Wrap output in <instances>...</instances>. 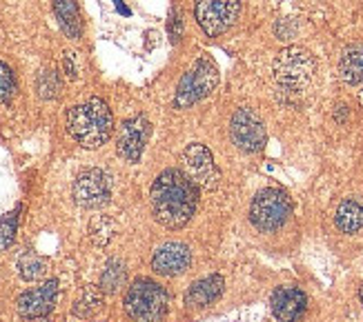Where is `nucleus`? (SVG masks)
Masks as SVG:
<instances>
[{
	"label": "nucleus",
	"mask_w": 363,
	"mask_h": 322,
	"mask_svg": "<svg viewBox=\"0 0 363 322\" xmlns=\"http://www.w3.org/2000/svg\"><path fill=\"white\" fill-rule=\"evenodd\" d=\"M150 200L156 222L165 229H181L196 212L199 187L181 169H165L154 180Z\"/></svg>",
	"instance_id": "1"
},
{
	"label": "nucleus",
	"mask_w": 363,
	"mask_h": 322,
	"mask_svg": "<svg viewBox=\"0 0 363 322\" xmlns=\"http://www.w3.org/2000/svg\"><path fill=\"white\" fill-rule=\"evenodd\" d=\"M67 132L85 149H96L114 132V118L101 98H89L67 111Z\"/></svg>",
	"instance_id": "2"
},
{
	"label": "nucleus",
	"mask_w": 363,
	"mask_h": 322,
	"mask_svg": "<svg viewBox=\"0 0 363 322\" xmlns=\"http://www.w3.org/2000/svg\"><path fill=\"white\" fill-rule=\"evenodd\" d=\"M272 74L283 91L298 96L310 89L314 74H317V60L303 47H288L277 56Z\"/></svg>",
	"instance_id": "3"
},
{
	"label": "nucleus",
	"mask_w": 363,
	"mask_h": 322,
	"mask_svg": "<svg viewBox=\"0 0 363 322\" xmlns=\"http://www.w3.org/2000/svg\"><path fill=\"white\" fill-rule=\"evenodd\" d=\"M169 294L150 278H136L125 294V311L134 322H159L167 314Z\"/></svg>",
	"instance_id": "4"
},
{
	"label": "nucleus",
	"mask_w": 363,
	"mask_h": 322,
	"mask_svg": "<svg viewBox=\"0 0 363 322\" xmlns=\"http://www.w3.org/2000/svg\"><path fill=\"white\" fill-rule=\"evenodd\" d=\"M292 216V200L283 189H261L250 205V222L259 231H277Z\"/></svg>",
	"instance_id": "5"
},
{
	"label": "nucleus",
	"mask_w": 363,
	"mask_h": 322,
	"mask_svg": "<svg viewBox=\"0 0 363 322\" xmlns=\"http://www.w3.org/2000/svg\"><path fill=\"white\" fill-rule=\"evenodd\" d=\"M218 83V69L212 58L208 56H201L192 67H189L181 83H179V89H177V98H174V105L179 109H185L189 105L199 103L205 96H210L214 91Z\"/></svg>",
	"instance_id": "6"
},
{
	"label": "nucleus",
	"mask_w": 363,
	"mask_h": 322,
	"mask_svg": "<svg viewBox=\"0 0 363 322\" xmlns=\"http://www.w3.org/2000/svg\"><path fill=\"white\" fill-rule=\"evenodd\" d=\"M74 202L83 209H101L112 198V178L101 169H83L72 187Z\"/></svg>",
	"instance_id": "7"
},
{
	"label": "nucleus",
	"mask_w": 363,
	"mask_h": 322,
	"mask_svg": "<svg viewBox=\"0 0 363 322\" xmlns=\"http://www.w3.org/2000/svg\"><path fill=\"white\" fill-rule=\"evenodd\" d=\"M181 163H183V173L196 187L208 189V191L218 187L220 171H218V167L214 163L212 151L205 147V144H201V142L189 144V147L181 156Z\"/></svg>",
	"instance_id": "8"
},
{
	"label": "nucleus",
	"mask_w": 363,
	"mask_h": 322,
	"mask_svg": "<svg viewBox=\"0 0 363 322\" xmlns=\"http://www.w3.org/2000/svg\"><path fill=\"white\" fill-rule=\"evenodd\" d=\"M241 0H196V21L208 36H220L234 25Z\"/></svg>",
	"instance_id": "9"
},
{
	"label": "nucleus",
	"mask_w": 363,
	"mask_h": 322,
	"mask_svg": "<svg viewBox=\"0 0 363 322\" xmlns=\"http://www.w3.org/2000/svg\"><path fill=\"white\" fill-rule=\"evenodd\" d=\"M230 136L234 140V144L239 149L247 151V154H257L265 147V127L261 122V118L250 109H236L234 116L230 120Z\"/></svg>",
	"instance_id": "10"
},
{
	"label": "nucleus",
	"mask_w": 363,
	"mask_h": 322,
	"mask_svg": "<svg viewBox=\"0 0 363 322\" xmlns=\"http://www.w3.org/2000/svg\"><path fill=\"white\" fill-rule=\"evenodd\" d=\"M150 134H152V125L145 116H134L130 120H125L118 132V140H116L118 156L123 160H128V163H136V160L143 156Z\"/></svg>",
	"instance_id": "11"
},
{
	"label": "nucleus",
	"mask_w": 363,
	"mask_h": 322,
	"mask_svg": "<svg viewBox=\"0 0 363 322\" xmlns=\"http://www.w3.org/2000/svg\"><path fill=\"white\" fill-rule=\"evenodd\" d=\"M192 265V251L183 243H165L152 255V271L156 276L174 278L185 273Z\"/></svg>",
	"instance_id": "12"
},
{
	"label": "nucleus",
	"mask_w": 363,
	"mask_h": 322,
	"mask_svg": "<svg viewBox=\"0 0 363 322\" xmlns=\"http://www.w3.org/2000/svg\"><path fill=\"white\" fill-rule=\"evenodd\" d=\"M58 298V280H47L36 289L21 294L16 300V309L23 318H45L56 307Z\"/></svg>",
	"instance_id": "13"
},
{
	"label": "nucleus",
	"mask_w": 363,
	"mask_h": 322,
	"mask_svg": "<svg viewBox=\"0 0 363 322\" xmlns=\"http://www.w3.org/2000/svg\"><path fill=\"white\" fill-rule=\"evenodd\" d=\"M270 304L279 322H296L308 309V298L298 287H279Z\"/></svg>",
	"instance_id": "14"
},
{
	"label": "nucleus",
	"mask_w": 363,
	"mask_h": 322,
	"mask_svg": "<svg viewBox=\"0 0 363 322\" xmlns=\"http://www.w3.org/2000/svg\"><path fill=\"white\" fill-rule=\"evenodd\" d=\"M225 289V280L218 273H212V276H205L201 280H196L192 287L187 289L185 294V304L187 307H208V304L216 302L220 298Z\"/></svg>",
	"instance_id": "15"
},
{
	"label": "nucleus",
	"mask_w": 363,
	"mask_h": 322,
	"mask_svg": "<svg viewBox=\"0 0 363 322\" xmlns=\"http://www.w3.org/2000/svg\"><path fill=\"white\" fill-rule=\"evenodd\" d=\"M339 76L348 85H363V45L345 47L339 58Z\"/></svg>",
	"instance_id": "16"
},
{
	"label": "nucleus",
	"mask_w": 363,
	"mask_h": 322,
	"mask_svg": "<svg viewBox=\"0 0 363 322\" xmlns=\"http://www.w3.org/2000/svg\"><path fill=\"white\" fill-rule=\"evenodd\" d=\"M335 224L343 234H357L363 229V202L345 198L335 212Z\"/></svg>",
	"instance_id": "17"
},
{
	"label": "nucleus",
	"mask_w": 363,
	"mask_h": 322,
	"mask_svg": "<svg viewBox=\"0 0 363 322\" xmlns=\"http://www.w3.org/2000/svg\"><path fill=\"white\" fill-rule=\"evenodd\" d=\"M54 11L60 23V29L74 40L81 38V13H78L74 0H54Z\"/></svg>",
	"instance_id": "18"
},
{
	"label": "nucleus",
	"mask_w": 363,
	"mask_h": 322,
	"mask_svg": "<svg viewBox=\"0 0 363 322\" xmlns=\"http://www.w3.org/2000/svg\"><path fill=\"white\" fill-rule=\"evenodd\" d=\"M16 267H18V273L25 282H36V280H43L47 276V260L34 251L21 253Z\"/></svg>",
	"instance_id": "19"
},
{
	"label": "nucleus",
	"mask_w": 363,
	"mask_h": 322,
	"mask_svg": "<svg viewBox=\"0 0 363 322\" xmlns=\"http://www.w3.org/2000/svg\"><path fill=\"white\" fill-rule=\"evenodd\" d=\"M125 280H128V269H125V263L118 260V258H112L103 273H101V292L103 294H116L121 287H125Z\"/></svg>",
	"instance_id": "20"
},
{
	"label": "nucleus",
	"mask_w": 363,
	"mask_h": 322,
	"mask_svg": "<svg viewBox=\"0 0 363 322\" xmlns=\"http://www.w3.org/2000/svg\"><path fill=\"white\" fill-rule=\"evenodd\" d=\"M101 304H103V292H101V287L87 284L83 289L81 298L74 302V316H78V318H89V316H94V314L101 309Z\"/></svg>",
	"instance_id": "21"
},
{
	"label": "nucleus",
	"mask_w": 363,
	"mask_h": 322,
	"mask_svg": "<svg viewBox=\"0 0 363 322\" xmlns=\"http://www.w3.org/2000/svg\"><path fill=\"white\" fill-rule=\"evenodd\" d=\"M36 89H38V96L45 100H52L60 93L62 89V80L58 76L56 69L47 67V69H40L38 71V78H36Z\"/></svg>",
	"instance_id": "22"
},
{
	"label": "nucleus",
	"mask_w": 363,
	"mask_h": 322,
	"mask_svg": "<svg viewBox=\"0 0 363 322\" xmlns=\"http://www.w3.org/2000/svg\"><path fill=\"white\" fill-rule=\"evenodd\" d=\"M114 234H116V224H114V220H109L107 216H96V218L91 220V224H89V236H91V240L99 247H105L109 240L114 238Z\"/></svg>",
	"instance_id": "23"
},
{
	"label": "nucleus",
	"mask_w": 363,
	"mask_h": 322,
	"mask_svg": "<svg viewBox=\"0 0 363 322\" xmlns=\"http://www.w3.org/2000/svg\"><path fill=\"white\" fill-rule=\"evenodd\" d=\"M18 212H21V207L0 218V253H5L13 245L16 229H18Z\"/></svg>",
	"instance_id": "24"
},
{
	"label": "nucleus",
	"mask_w": 363,
	"mask_h": 322,
	"mask_svg": "<svg viewBox=\"0 0 363 322\" xmlns=\"http://www.w3.org/2000/svg\"><path fill=\"white\" fill-rule=\"evenodd\" d=\"M16 96V78L13 71L7 67V64L0 60V103L7 105L13 100Z\"/></svg>",
	"instance_id": "25"
},
{
	"label": "nucleus",
	"mask_w": 363,
	"mask_h": 322,
	"mask_svg": "<svg viewBox=\"0 0 363 322\" xmlns=\"http://www.w3.org/2000/svg\"><path fill=\"white\" fill-rule=\"evenodd\" d=\"M169 36L174 42H179L183 36V18H181L179 9H172V13H169Z\"/></svg>",
	"instance_id": "26"
},
{
	"label": "nucleus",
	"mask_w": 363,
	"mask_h": 322,
	"mask_svg": "<svg viewBox=\"0 0 363 322\" xmlns=\"http://www.w3.org/2000/svg\"><path fill=\"white\" fill-rule=\"evenodd\" d=\"M62 69H65L67 78H76L78 76V67H76V62H74V54H65L62 56Z\"/></svg>",
	"instance_id": "27"
},
{
	"label": "nucleus",
	"mask_w": 363,
	"mask_h": 322,
	"mask_svg": "<svg viewBox=\"0 0 363 322\" xmlns=\"http://www.w3.org/2000/svg\"><path fill=\"white\" fill-rule=\"evenodd\" d=\"M114 3H116V7L121 9V13H130V9H125V7H123V3H121V0H114Z\"/></svg>",
	"instance_id": "28"
},
{
	"label": "nucleus",
	"mask_w": 363,
	"mask_h": 322,
	"mask_svg": "<svg viewBox=\"0 0 363 322\" xmlns=\"http://www.w3.org/2000/svg\"><path fill=\"white\" fill-rule=\"evenodd\" d=\"M359 300H361V304H363V284H361V289H359Z\"/></svg>",
	"instance_id": "29"
}]
</instances>
